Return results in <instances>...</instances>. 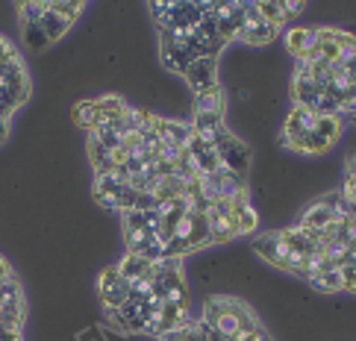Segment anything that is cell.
<instances>
[{
  "label": "cell",
  "mask_w": 356,
  "mask_h": 341,
  "mask_svg": "<svg viewBox=\"0 0 356 341\" xmlns=\"http://www.w3.org/2000/svg\"><path fill=\"white\" fill-rule=\"evenodd\" d=\"M97 294H100V300H104V306H106L109 312L121 309L124 303L130 300V283H127L124 276L118 274L115 265L100 274V280H97Z\"/></svg>",
  "instance_id": "obj_1"
},
{
  "label": "cell",
  "mask_w": 356,
  "mask_h": 341,
  "mask_svg": "<svg viewBox=\"0 0 356 341\" xmlns=\"http://www.w3.org/2000/svg\"><path fill=\"white\" fill-rule=\"evenodd\" d=\"M245 9H248V24H245V30L238 33V42H245L250 47H262V44L274 42L280 27H274V24H268V21H262L257 3H245Z\"/></svg>",
  "instance_id": "obj_2"
},
{
  "label": "cell",
  "mask_w": 356,
  "mask_h": 341,
  "mask_svg": "<svg viewBox=\"0 0 356 341\" xmlns=\"http://www.w3.org/2000/svg\"><path fill=\"white\" fill-rule=\"evenodd\" d=\"M183 80L188 83V88H192L195 94L209 92V88L218 85V59H212V56H200V59H195L192 65L186 68Z\"/></svg>",
  "instance_id": "obj_3"
},
{
  "label": "cell",
  "mask_w": 356,
  "mask_h": 341,
  "mask_svg": "<svg viewBox=\"0 0 356 341\" xmlns=\"http://www.w3.org/2000/svg\"><path fill=\"white\" fill-rule=\"evenodd\" d=\"M218 156H221V165H224L227 171H233V174H238V176H245L248 168H250L253 150H250L245 142H241V138L230 135V138H227V142L218 147Z\"/></svg>",
  "instance_id": "obj_4"
},
{
  "label": "cell",
  "mask_w": 356,
  "mask_h": 341,
  "mask_svg": "<svg viewBox=\"0 0 356 341\" xmlns=\"http://www.w3.org/2000/svg\"><path fill=\"white\" fill-rule=\"evenodd\" d=\"M124 180L118 174H95V200L106 209H118V197L124 192Z\"/></svg>",
  "instance_id": "obj_5"
},
{
  "label": "cell",
  "mask_w": 356,
  "mask_h": 341,
  "mask_svg": "<svg viewBox=\"0 0 356 341\" xmlns=\"http://www.w3.org/2000/svg\"><path fill=\"white\" fill-rule=\"evenodd\" d=\"M253 250H257V253L268 262V265H274V268H280L283 271V265H286V259L291 256L289 253V247L280 242V235H277V230L274 233H265V235H259L257 242H253Z\"/></svg>",
  "instance_id": "obj_6"
},
{
  "label": "cell",
  "mask_w": 356,
  "mask_h": 341,
  "mask_svg": "<svg viewBox=\"0 0 356 341\" xmlns=\"http://www.w3.org/2000/svg\"><path fill=\"white\" fill-rule=\"evenodd\" d=\"M315 121H318V115H315L312 109L295 106V109L289 112L286 124H283V135H286V138H298V135H303V133H312V130H315Z\"/></svg>",
  "instance_id": "obj_7"
},
{
  "label": "cell",
  "mask_w": 356,
  "mask_h": 341,
  "mask_svg": "<svg viewBox=\"0 0 356 341\" xmlns=\"http://www.w3.org/2000/svg\"><path fill=\"white\" fill-rule=\"evenodd\" d=\"M224 109H227V100L221 85H215L203 94H195V115H224Z\"/></svg>",
  "instance_id": "obj_8"
},
{
  "label": "cell",
  "mask_w": 356,
  "mask_h": 341,
  "mask_svg": "<svg viewBox=\"0 0 356 341\" xmlns=\"http://www.w3.org/2000/svg\"><path fill=\"white\" fill-rule=\"evenodd\" d=\"M309 47H315V30H307V27H291L286 33V50L291 56H295L298 62L303 59V53H307Z\"/></svg>",
  "instance_id": "obj_9"
},
{
  "label": "cell",
  "mask_w": 356,
  "mask_h": 341,
  "mask_svg": "<svg viewBox=\"0 0 356 341\" xmlns=\"http://www.w3.org/2000/svg\"><path fill=\"white\" fill-rule=\"evenodd\" d=\"M339 218L336 215V209H330V206H318V203H312V206H307V212H303V218H300V230H324L327 224H333Z\"/></svg>",
  "instance_id": "obj_10"
},
{
  "label": "cell",
  "mask_w": 356,
  "mask_h": 341,
  "mask_svg": "<svg viewBox=\"0 0 356 341\" xmlns=\"http://www.w3.org/2000/svg\"><path fill=\"white\" fill-rule=\"evenodd\" d=\"M118 274L124 276L127 283H133V280H138V276H147L150 274V268H154V262H147L145 256H138V253H127L118 265Z\"/></svg>",
  "instance_id": "obj_11"
},
{
  "label": "cell",
  "mask_w": 356,
  "mask_h": 341,
  "mask_svg": "<svg viewBox=\"0 0 356 341\" xmlns=\"http://www.w3.org/2000/svg\"><path fill=\"white\" fill-rule=\"evenodd\" d=\"M233 221H236V233L238 235H248V233H253L259 226V215H257V209H253L248 200L245 203H233Z\"/></svg>",
  "instance_id": "obj_12"
},
{
  "label": "cell",
  "mask_w": 356,
  "mask_h": 341,
  "mask_svg": "<svg viewBox=\"0 0 356 341\" xmlns=\"http://www.w3.org/2000/svg\"><path fill=\"white\" fill-rule=\"evenodd\" d=\"M39 27H42V33L47 35V42H59L62 35H65V33L71 30V21H62V18H59V15H54V12L47 9V3H44V12H42Z\"/></svg>",
  "instance_id": "obj_13"
},
{
  "label": "cell",
  "mask_w": 356,
  "mask_h": 341,
  "mask_svg": "<svg viewBox=\"0 0 356 341\" xmlns=\"http://www.w3.org/2000/svg\"><path fill=\"white\" fill-rule=\"evenodd\" d=\"M312 133L321 138V142H327L330 147H333L339 142V135H341V118H321V115H318Z\"/></svg>",
  "instance_id": "obj_14"
},
{
  "label": "cell",
  "mask_w": 356,
  "mask_h": 341,
  "mask_svg": "<svg viewBox=\"0 0 356 341\" xmlns=\"http://www.w3.org/2000/svg\"><path fill=\"white\" fill-rule=\"evenodd\" d=\"M307 283H309L312 288H318V292H324V294L341 292V276H339V271H327V274H312Z\"/></svg>",
  "instance_id": "obj_15"
},
{
  "label": "cell",
  "mask_w": 356,
  "mask_h": 341,
  "mask_svg": "<svg viewBox=\"0 0 356 341\" xmlns=\"http://www.w3.org/2000/svg\"><path fill=\"white\" fill-rule=\"evenodd\" d=\"M74 121H77L83 130L92 133L97 127V106H95V100H86V103H80L77 109H74Z\"/></svg>",
  "instance_id": "obj_16"
},
{
  "label": "cell",
  "mask_w": 356,
  "mask_h": 341,
  "mask_svg": "<svg viewBox=\"0 0 356 341\" xmlns=\"http://www.w3.org/2000/svg\"><path fill=\"white\" fill-rule=\"evenodd\" d=\"M257 9H259L262 21L274 24V27H283V24H286V18H283V3H268V0H262V3H257Z\"/></svg>",
  "instance_id": "obj_17"
},
{
  "label": "cell",
  "mask_w": 356,
  "mask_h": 341,
  "mask_svg": "<svg viewBox=\"0 0 356 341\" xmlns=\"http://www.w3.org/2000/svg\"><path fill=\"white\" fill-rule=\"evenodd\" d=\"M47 9L54 12V15H59L62 21H71L74 24V18H77L80 12L86 9V3H59V0H54V3H47Z\"/></svg>",
  "instance_id": "obj_18"
},
{
  "label": "cell",
  "mask_w": 356,
  "mask_h": 341,
  "mask_svg": "<svg viewBox=\"0 0 356 341\" xmlns=\"http://www.w3.org/2000/svg\"><path fill=\"white\" fill-rule=\"evenodd\" d=\"M24 42L30 44V50H44L50 42H47V35L42 33L39 24H30V27H24Z\"/></svg>",
  "instance_id": "obj_19"
},
{
  "label": "cell",
  "mask_w": 356,
  "mask_h": 341,
  "mask_svg": "<svg viewBox=\"0 0 356 341\" xmlns=\"http://www.w3.org/2000/svg\"><path fill=\"white\" fill-rule=\"evenodd\" d=\"M339 276H341V292H356V265H341Z\"/></svg>",
  "instance_id": "obj_20"
},
{
  "label": "cell",
  "mask_w": 356,
  "mask_h": 341,
  "mask_svg": "<svg viewBox=\"0 0 356 341\" xmlns=\"http://www.w3.org/2000/svg\"><path fill=\"white\" fill-rule=\"evenodd\" d=\"M6 62H21V56H18L15 44L6 42L3 35H0V65H6Z\"/></svg>",
  "instance_id": "obj_21"
},
{
  "label": "cell",
  "mask_w": 356,
  "mask_h": 341,
  "mask_svg": "<svg viewBox=\"0 0 356 341\" xmlns=\"http://www.w3.org/2000/svg\"><path fill=\"white\" fill-rule=\"evenodd\" d=\"M341 197H345L348 203L356 206V180H350V176H345V188H341Z\"/></svg>",
  "instance_id": "obj_22"
},
{
  "label": "cell",
  "mask_w": 356,
  "mask_h": 341,
  "mask_svg": "<svg viewBox=\"0 0 356 341\" xmlns=\"http://www.w3.org/2000/svg\"><path fill=\"white\" fill-rule=\"evenodd\" d=\"M265 335H268V333H265L262 326H257V330H250V333H245V335H238L236 341H262Z\"/></svg>",
  "instance_id": "obj_23"
},
{
  "label": "cell",
  "mask_w": 356,
  "mask_h": 341,
  "mask_svg": "<svg viewBox=\"0 0 356 341\" xmlns=\"http://www.w3.org/2000/svg\"><path fill=\"white\" fill-rule=\"evenodd\" d=\"M348 176L356 180V156H348Z\"/></svg>",
  "instance_id": "obj_24"
},
{
  "label": "cell",
  "mask_w": 356,
  "mask_h": 341,
  "mask_svg": "<svg viewBox=\"0 0 356 341\" xmlns=\"http://www.w3.org/2000/svg\"><path fill=\"white\" fill-rule=\"evenodd\" d=\"M6 135H9V124L0 121V142H6Z\"/></svg>",
  "instance_id": "obj_25"
},
{
  "label": "cell",
  "mask_w": 356,
  "mask_h": 341,
  "mask_svg": "<svg viewBox=\"0 0 356 341\" xmlns=\"http://www.w3.org/2000/svg\"><path fill=\"white\" fill-rule=\"evenodd\" d=\"M353 62H356V47H353Z\"/></svg>",
  "instance_id": "obj_26"
}]
</instances>
